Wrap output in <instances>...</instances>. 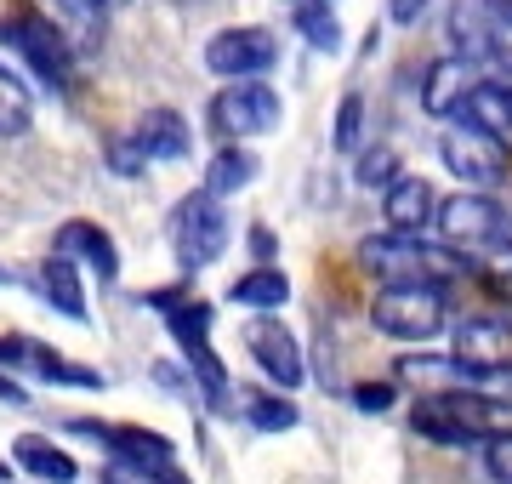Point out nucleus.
<instances>
[{"label":"nucleus","mask_w":512,"mask_h":484,"mask_svg":"<svg viewBox=\"0 0 512 484\" xmlns=\"http://www.w3.org/2000/svg\"><path fill=\"white\" fill-rule=\"evenodd\" d=\"M35 285H40V297H46V308H57L63 319H74V325H86L92 319V308H86V285H80V262L69 257H46L35 268Z\"/></svg>","instance_id":"nucleus-21"},{"label":"nucleus","mask_w":512,"mask_h":484,"mask_svg":"<svg viewBox=\"0 0 512 484\" xmlns=\"http://www.w3.org/2000/svg\"><path fill=\"white\" fill-rule=\"evenodd\" d=\"M6 479H12V467H6V462H0V484H6Z\"/></svg>","instance_id":"nucleus-40"},{"label":"nucleus","mask_w":512,"mask_h":484,"mask_svg":"<svg viewBox=\"0 0 512 484\" xmlns=\"http://www.w3.org/2000/svg\"><path fill=\"white\" fill-rule=\"evenodd\" d=\"M29 126H35V97H29V86L12 63H0V143L23 137Z\"/></svg>","instance_id":"nucleus-27"},{"label":"nucleus","mask_w":512,"mask_h":484,"mask_svg":"<svg viewBox=\"0 0 512 484\" xmlns=\"http://www.w3.org/2000/svg\"><path fill=\"white\" fill-rule=\"evenodd\" d=\"M0 399H6V405H29V393H23V382H12L6 371H0Z\"/></svg>","instance_id":"nucleus-38"},{"label":"nucleus","mask_w":512,"mask_h":484,"mask_svg":"<svg viewBox=\"0 0 512 484\" xmlns=\"http://www.w3.org/2000/svg\"><path fill=\"white\" fill-rule=\"evenodd\" d=\"M484 69L512 75V18H490L484 12Z\"/></svg>","instance_id":"nucleus-33"},{"label":"nucleus","mask_w":512,"mask_h":484,"mask_svg":"<svg viewBox=\"0 0 512 484\" xmlns=\"http://www.w3.org/2000/svg\"><path fill=\"white\" fill-rule=\"evenodd\" d=\"M12 462H18L35 484H74L80 479V462H74L57 439H46V433H18V439H12Z\"/></svg>","instance_id":"nucleus-22"},{"label":"nucleus","mask_w":512,"mask_h":484,"mask_svg":"<svg viewBox=\"0 0 512 484\" xmlns=\"http://www.w3.org/2000/svg\"><path fill=\"white\" fill-rule=\"evenodd\" d=\"M228 302H234V308H251V314H274V308L291 302V274H285L279 262H256V268H245V274L228 285Z\"/></svg>","instance_id":"nucleus-23"},{"label":"nucleus","mask_w":512,"mask_h":484,"mask_svg":"<svg viewBox=\"0 0 512 484\" xmlns=\"http://www.w3.org/2000/svg\"><path fill=\"white\" fill-rule=\"evenodd\" d=\"M131 137L143 143L148 166H171V160H188L194 149V126L183 120V109H171V103H154V109L131 126Z\"/></svg>","instance_id":"nucleus-20"},{"label":"nucleus","mask_w":512,"mask_h":484,"mask_svg":"<svg viewBox=\"0 0 512 484\" xmlns=\"http://www.w3.org/2000/svg\"><path fill=\"white\" fill-rule=\"evenodd\" d=\"M165 228H171V257L183 268V280H194L200 268H211L228 251V240H234L222 200L205 194V188H194V194H183V200L171 205V223Z\"/></svg>","instance_id":"nucleus-4"},{"label":"nucleus","mask_w":512,"mask_h":484,"mask_svg":"<svg viewBox=\"0 0 512 484\" xmlns=\"http://www.w3.org/2000/svg\"><path fill=\"white\" fill-rule=\"evenodd\" d=\"M97 484H194L177 462H160V467H143V462H109L97 473Z\"/></svg>","instance_id":"nucleus-31"},{"label":"nucleus","mask_w":512,"mask_h":484,"mask_svg":"<svg viewBox=\"0 0 512 484\" xmlns=\"http://www.w3.org/2000/svg\"><path fill=\"white\" fill-rule=\"evenodd\" d=\"M382 223H387V234H427V228L439 223V188L427 183V177L404 171L399 183L382 194Z\"/></svg>","instance_id":"nucleus-17"},{"label":"nucleus","mask_w":512,"mask_h":484,"mask_svg":"<svg viewBox=\"0 0 512 484\" xmlns=\"http://www.w3.org/2000/svg\"><path fill=\"white\" fill-rule=\"evenodd\" d=\"M103 160H109L114 177H143L148 171V154H143V143H137L131 131H114L109 143H103Z\"/></svg>","instance_id":"nucleus-32"},{"label":"nucleus","mask_w":512,"mask_h":484,"mask_svg":"<svg viewBox=\"0 0 512 484\" xmlns=\"http://www.w3.org/2000/svg\"><path fill=\"white\" fill-rule=\"evenodd\" d=\"M279 120H285V97H279L268 80H228V86L211 97V126H217L228 143L268 137Z\"/></svg>","instance_id":"nucleus-8"},{"label":"nucleus","mask_w":512,"mask_h":484,"mask_svg":"<svg viewBox=\"0 0 512 484\" xmlns=\"http://www.w3.org/2000/svg\"><path fill=\"white\" fill-rule=\"evenodd\" d=\"M52 251L69 257V262H80V268L97 274L103 285L120 280V245H114V234L103 223H92V217H69V223L52 234Z\"/></svg>","instance_id":"nucleus-15"},{"label":"nucleus","mask_w":512,"mask_h":484,"mask_svg":"<svg viewBox=\"0 0 512 484\" xmlns=\"http://www.w3.org/2000/svg\"><path fill=\"white\" fill-rule=\"evenodd\" d=\"M410 428L433 445H484L495 433H512V405L484 388H433L410 405Z\"/></svg>","instance_id":"nucleus-2"},{"label":"nucleus","mask_w":512,"mask_h":484,"mask_svg":"<svg viewBox=\"0 0 512 484\" xmlns=\"http://www.w3.org/2000/svg\"><path fill=\"white\" fill-rule=\"evenodd\" d=\"M450 354L467 359L473 371H484L495 382L501 371H512V325L507 319H461Z\"/></svg>","instance_id":"nucleus-18"},{"label":"nucleus","mask_w":512,"mask_h":484,"mask_svg":"<svg viewBox=\"0 0 512 484\" xmlns=\"http://www.w3.org/2000/svg\"><path fill=\"white\" fill-rule=\"evenodd\" d=\"M205 69L228 86V80H268L279 69V35L262 23H228L205 40Z\"/></svg>","instance_id":"nucleus-7"},{"label":"nucleus","mask_w":512,"mask_h":484,"mask_svg":"<svg viewBox=\"0 0 512 484\" xmlns=\"http://www.w3.org/2000/svg\"><path fill=\"white\" fill-rule=\"evenodd\" d=\"M393 399H399V388H393V382H359V388H353V405L365 410V416H382Z\"/></svg>","instance_id":"nucleus-35"},{"label":"nucleus","mask_w":512,"mask_h":484,"mask_svg":"<svg viewBox=\"0 0 512 484\" xmlns=\"http://www.w3.org/2000/svg\"><path fill=\"white\" fill-rule=\"evenodd\" d=\"M439 160L461 188H484V194H490V188L501 183V171H507L501 137H484V131H473V126H444Z\"/></svg>","instance_id":"nucleus-12"},{"label":"nucleus","mask_w":512,"mask_h":484,"mask_svg":"<svg viewBox=\"0 0 512 484\" xmlns=\"http://www.w3.org/2000/svg\"><path fill=\"white\" fill-rule=\"evenodd\" d=\"M439 240L450 245V251H461V257H478L484 245L507 240V211L484 194V188H461V194H450V200H439Z\"/></svg>","instance_id":"nucleus-9"},{"label":"nucleus","mask_w":512,"mask_h":484,"mask_svg":"<svg viewBox=\"0 0 512 484\" xmlns=\"http://www.w3.org/2000/svg\"><path fill=\"white\" fill-rule=\"evenodd\" d=\"M291 29L308 40L313 52H325V57H336V52H342V40H348L330 0H296V6H291Z\"/></svg>","instance_id":"nucleus-24"},{"label":"nucleus","mask_w":512,"mask_h":484,"mask_svg":"<svg viewBox=\"0 0 512 484\" xmlns=\"http://www.w3.org/2000/svg\"><path fill=\"white\" fill-rule=\"evenodd\" d=\"M484 12L490 18H512V0H484Z\"/></svg>","instance_id":"nucleus-39"},{"label":"nucleus","mask_w":512,"mask_h":484,"mask_svg":"<svg viewBox=\"0 0 512 484\" xmlns=\"http://www.w3.org/2000/svg\"><path fill=\"white\" fill-rule=\"evenodd\" d=\"M103 6H109V12H114V6H126V0H103Z\"/></svg>","instance_id":"nucleus-42"},{"label":"nucleus","mask_w":512,"mask_h":484,"mask_svg":"<svg viewBox=\"0 0 512 484\" xmlns=\"http://www.w3.org/2000/svg\"><path fill=\"white\" fill-rule=\"evenodd\" d=\"M291 6H296V0H291Z\"/></svg>","instance_id":"nucleus-44"},{"label":"nucleus","mask_w":512,"mask_h":484,"mask_svg":"<svg viewBox=\"0 0 512 484\" xmlns=\"http://www.w3.org/2000/svg\"><path fill=\"white\" fill-rule=\"evenodd\" d=\"M0 285H12V268H0Z\"/></svg>","instance_id":"nucleus-41"},{"label":"nucleus","mask_w":512,"mask_h":484,"mask_svg":"<svg viewBox=\"0 0 512 484\" xmlns=\"http://www.w3.org/2000/svg\"><path fill=\"white\" fill-rule=\"evenodd\" d=\"M245 245H251L256 262H274V251H279V240H274V228H268V223H251V228H245Z\"/></svg>","instance_id":"nucleus-37"},{"label":"nucleus","mask_w":512,"mask_h":484,"mask_svg":"<svg viewBox=\"0 0 512 484\" xmlns=\"http://www.w3.org/2000/svg\"><path fill=\"white\" fill-rule=\"evenodd\" d=\"M450 126H473V131H484V137H501V143H507L512 137V75L478 69L473 92H467V103L456 109Z\"/></svg>","instance_id":"nucleus-16"},{"label":"nucleus","mask_w":512,"mask_h":484,"mask_svg":"<svg viewBox=\"0 0 512 484\" xmlns=\"http://www.w3.org/2000/svg\"><path fill=\"white\" fill-rule=\"evenodd\" d=\"M239 410H245V422L251 428H262V433H291L296 422H302V410L291 405V393H262V388H251V393H239Z\"/></svg>","instance_id":"nucleus-26"},{"label":"nucleus","mask_w":512,"mask_h":484,"mask_svg":"<svg viewBox=\"0 0 512 484\" xmlns=\"http://www.w3.org/2000/svg\"><path fill=\"white\" fill-rule=\"evenodd\" d=\"M467 274H478L501 302H512V234L507 240H495V245H484L478 257H467Z\"/></svg>","instance_id":"nucleus-29"},{"label":"nucleus","mask_w":512,"mask_h":484,"mask_svg":"<svg viewBox=\"0 0 512 484\" xmlns=\"http://www.w3.org/2000/svg\"><path fill=\"white\" fill-rule=\"evenodd\" d=\"M46 29H57V40L69 46L80 63H97L103 46H109V6L103 0H29Z\"/></svg>","instance_id":"nucleus-10"},{"label":"nucleus","mask_w":512,"mask_h":484,"mask_svg":"<svg viewBox=\"0 0 512 484\" xmlns=\"http://www.w3.org/2000/svg\"><path fill=\"white\" fill-rule=\"evenodd\" d=\"M330 6H336V0H330Z\"/></svg>","instance_id":"nucleus-43"},{"label":"nucleus","mask_w":512,"mask_h":484,"mask_svg":"<svg viewBox=\"0 0 512 484\" xmlns=\"http://www.w3.org/2000/svg\"><path fill=\"white\" fill-rule=\"evenodd\" d=\"M399 177H404L399 149H387V143H365V149H359V166H353V183H359V188H370V194H387Z\"/></svg>","instance_id":"nucleus-28"},{"label":"nucleus","mask_w":512,"mask_h":484,"mask_svg":"<svg viewBox=\"0 0 512 484\" xmlns=\"http://www.w3.org/2000/svg\"><path fill=\"white\" fill-rule=\"evenodd\" d=\"M359 257L382 274L387 285H404V280H416V285H450L467 274V257L461 251H450L444 240H427V234H370L365 245H359Z\"/></svg>","instance_id":"nucleus-3"},{"label":"nucleus","mask_w":512,"mask_h":484,"mask_svg":"<svg viewBox=\"0 0 512 484\" xmlns=\"http://www.w3.org/2000/svg\"><path fill=\"white\" fill-rule=\"evenodd\" d=\"M69 428L97 439V445L109 450V462H143V467L177 462V445L154 428H137V422H92V416H74Z\"/></svg>","instance_id":"nucleus-14"},{"label":"nucleus","mask_w":512,"mask_h":484,"mask_svg":"<svg viewBox=\"0 0 512 484\" xmlns=\"http://www.w3.org/2000/svg\"><path fill=\"white\" fill-rule=\"evenodd\" d=\"M148 308L154 314H165V331H171V342L183 348V365L194 371V382H200V393L211 399L217 410L234 405V388H228V365L217 359V348H211V302L194 297V285L177 280V285H160V291H148Z\"/></svg>","instance_id":"nucleus-1"},{"label":"nucleus","mask_w":512,"mask_h":484,"mask_svg":"<svg viewBox=\"0 0 512 484\" xmlns=\"http://www.w3.org/2000/svg\"><path fill=\"white\" fill-rule=\"evenodd\" d=\"M370 325L393 342H433L450 325V302H444V285H382L376 302H370Z\"/></svg>","instance_id":"nucleus-5"},{"label":"nucleus","mask_w":512,"mask_h":484,"mask_svg":"<svg viewBox=\"0 0 512 484\" xmlns=\"http://www.w3.org/2000/svg\"><path fill=\"white\" fill-rule=\"evenodd\" d=\"M473 80H478V63H467V57H433L427 63V75H421V109L433 114V120H456V109L467 103V92H473Z\"/></svg>","instance_id":"nucleus-19"},{"label":"nucleus","mask_w":512,"mask_h":484,"mask_svg":"<svg viewBox=\"0 0 512 484\" xmlns=\"http://www.w3.org/2000/svg\"><path fill=\"white\" fill-rule=\"evenodd\" d=\"M0 40L12 46V57H18L23 69L46 86V92L57 97H69L74 92V80H80V57L57 40V29H46V23L35 18V12H18V18H6L0 23Z\"/></svg>","instance_id":"nucleus-6"},{"label":"nucleus","mask_w":512,"mask_h":484,"mask_svg":"<svg viewBox=\"0 0 512 484\" xmlns=\"http://www.w3.org/2000/svg\"><path fill=\"white\" fill-rule=\"evenodd\" d=\"M251 177H256V154L239 149V143H228V149H217L211 160H205L200 188L217 194V200H228V194H239V188H251Z\"/></svg>","instance_id":"nucleus-25"},{"label":"nucleus","mask_w":512,"mask_h":484,"mask_svg":"<svg viewBox=\"0 0 512 484\" xmlns=\"http://www.w3.org/2000/svg\"><path fill=\"white\" fill-rule=\"evenodd\" d=\"M330 149L336 154H359L365 149V92H342L336 120H330Z\"/></svg>","instance_id":"nucleus-30"},{"label":"nucleus","mask_w":512,"mask_h":484,"mask_svg":"<svg viewBox=\"0 0 512 484\" xmlns=\"http://www.w3.org/2000/svg\"><path fill=\"white\" fill-rule=\"evenodd\" d=\"M427 6H433V0H387V23H393V29H416Z\"/></svg>","instance_id":"nucleus-36"},{"label":"nucleus","mask_w":512,"mask_h":484,"mask_svg":"<svg viewBox=\"0 0 512 484\" xmlns=\"http://www.w3.org/2000/svg\"><path fill=\"white\" fill-rule=\"evenodd\" d=\"M0 365L35 376V382H52V388H86V393L103 388V371L74 365L69 354H57V348H46V342H35V336H0Z\"/></svg>","instance_id":"nucleus-13"},{"label":"nucleus","mask_w":512,"mask_h":484,"mask_svg":"<svg viewBox=\"0 0 512 484\" xmlns=\"http://www.w3.org/2000/svg\"><path fill=\"white\" fill-rule=\"evenodd\" d=\"M245 354L256 359V371L268 376L279 393H296L308 382V359H302V342L291 336V325L274 314H262L245 325Z\"/></svg>","instance_id":"nucleus-11"},{"label":"nucleus","mask_w":512,"mask_h":484,"mask_svg":"<svg viewBox=\"0 0 512 484\" xmlns=\"http://www.w3.org/2000/svg\"><path fill=\"white\" fill-rule=\"evenodd\" d=\"M484 467H490L495 484H512V433H495V439H484Z\"/></svg>","instance_id":"nucleus-34"}]
</instances>
